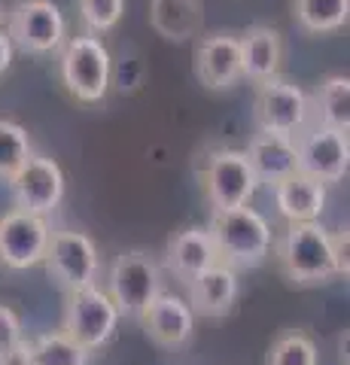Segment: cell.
<instances>
[{
	"label": "cell",
	"instance_id": "obj_14",
	"mask_svg": "<svg viewBox=\"0 0 350 365\" xmlns=\"http://www.w3.org/2000/svg\"><path fill=\"white\" fill-rule=\"evenodd\" d=\"M195 319L198 317L186 299H180L174 292H159L155 302L140 314V326L153 344L165 350H180L195 335Z\"/></svg>",
	"mask_w": 350,
	"mask_h": 365
},
{
	"label": "cell",
	"instance_id": "obj_4",
	"mask_svg": "<svg viewBox=\"0 0 350 365\" xmlns=\"http://www.w3.org/2000/svg\"><path fill=\"white\" fill-rule=\"evenodd\" d=\"M201 192L210 210H232L250 204L259 180L250 168V158L244 150H232V146H217L205 155L198 170Z\"/></svg>",
	"mask_w": 350,
	"mask_h": 365
},
{
	"label": "cell",
	"instance_id": "obj_13",
	"mask_svg": "<svg viewBox=\"0 0 350 365\" xmlns=\"http://www.w3.org/2000/svg\"><path fill=\"white\" fill-rule=\"evenodd\" d=\"M195 76L210 91H225L244 79L241 71V37L232 31L207 34L195 46Z\"/></svg>",
	"mask_w": 350,
	"mask_h": 365
},
{
	"label": "cell",
	"instance_id": "obj_5",
	"mask_svg": "<svg viewBox=\"0 0 350 365\" xmlns=\"http://www.w3.org/2000/svg\"><path fill=\"white\" fill-rule=\"evenodd\" d=\"M107 295L119 307V317L140 319L162 289V268L146 250H125L107 268Z\"/></svg>",
	"mask_w": 350,
	"mask_h": 365
},
{
	"label": "cell",
	"instance_id": "obj_20",
	"mask_svg": "<svg viewBox=\"0 0 350 365\" xmlns=\"http://www.w3.org/2000/svg\"><path fill=\"white\" fill-rule=\"evenodd\" d=\"M150 25L165 40L186 43L198 37L205 25V4L201 0H150Z\"/></svg>",
	"mask_w": 350,
	"mask_h": 365
},
{
	"label": "cell",
	"instance_id": "obj_29",
	"mask_svg": "<svg viewBox=\"0 0 350 365\" xmlns=\"http://www.w3.org/2000/svg\"><path fill=\"white\" fill-rule=\"evenodd\" d=\"M13 40H9L6 34V25H4V16H0V76L9 71V64H13Z\"/></svg>",
	"mask_w": 350,
	"mask_h": 365
},
{
	"label": "cell",
	"instance_id": "obj_21",
	"mask_svg": "<svg viewBox=\"0 0 350 365\" xmlns=\"http://www.w3.org/2000/svg\"><path fill=\"white\" fill-rule=\"evenodd\" d=\"M311 113L320 125L347 131L350 128V79L347 73H329L311 98Z\"/></svg>",
	"mask_w": 350,
	"mask_h": 365
},
{
	"label": "cell",
	"instance_id": "obj_17",
	"mask_svg": "<svg viewBox=\"0 0 350 365\" xmlns=\"http://www.w3.org/2000/svg\"><path fill=\"white\" fill-rule=\"evenodd\" d=\"M217 262H220V256H217V247H213V237L207 232V225L180 228L165 247L168 271H171L174 277H180L183 283H189L195 274H201L210 265H217Z\"/></svg>",
	"mask_w": 350,
	"mask_h": 365
},
{
	"label": "cell",
	"instance_id": "obj_15",
	"mask_svg": "<svg viewBox=\"0 0 350 365\" xmlns=\"http://www.w3.org/2000/svg\"><path fill=\"white\" fill-rule=\"evenodd\" d=\"M186 287H189L186 302H189L192 311H195V317L222 319V317L232 314V307L241 295V271L217 262V265L195 274Z\"/></svg>",
	"mask_w": 350,
	"mask_h": 365
},
{
	"label": "cell",
	"instance_id": "obj_23",
	"mask_svg": "<svg viewBox=\"0 0 350 365\" xmlns=\"http://www.w3.org/2000/svg\"><path fill=\"white\" fill-rule=\"evenodd\" d=\"M88 353L76 341L58 329V332H46L31 341V362L34 365H88Z\"/></svg>",
	"mask_w": 350,
	"mask_h": 365
},
{
	"label": "cell",
	"instance_id": "obj_8",
	"mask_svg": "<svg viewBox=\"0 0 350 365\" xmlns=\"http://www.w3.org/2000/svg\"><path fill=\"white\" fill-rule=\"evenodd\" d=\"M292 140H296L299 174L317 180L323 186H335V182H341L347 177V170H350L347 131L314 122V125H304Z\"/></svg>",
	"mask_w": 350,
	"mask_h": 365
},
{
	"label": "cell",
	"instance_id": "obj_11",
	"mask_svg": "<svg viewBox=\"0 0 350 365\" xmlns=\"http://www.w3.org/2000/svg\"><path fill=\"white\" fill-rule=\"evenodd\" d=\"M6 182H9V192H13L16 207L37 213V216H49L58 210L64 201V189H67L61 165L43 153H31L28 162Z\"/></svg>",
	"mask_w": 350,
	"mask_h": 365
},
{
	"label": "cell",
	"instance_id": "obj_19",
	"mask_svg": "<svg viewBox=\"0 0 350 365\" xmlns=\"http://www.w3.org/2000/svg\"><path fill=\"white\" fill-rule=\"evenodd\" d=\"M274 207L287 222H317L326 210V186L304 174H292L274 189Z\"/></svg>",
	"mask_w": 350,
	"mask_h": 365
},
{
	"label": "cell",
	"instance_id": "obj_27",
	"mask_svg": "<svg viewBox=\"0 0 350 365\" xmlns=\"http://www.w3.org/2000/svg\"><path fill=\"white\" fill-rule=\"evenodd\" d=\"M19 341H25V335H21V319H19V314L9 304H0V353L13 350Z\"/></svg>",
	"mask_w": 350,
	"mask_h": 365
},
{
	"label": "cell",
	"instance_id": "obj_26",
	"mask_svg": "<svg viewBox=\"0 0 350 365\" xmlns=\"http://www.w3.org/2000/svg\"><path fill=\"white\" fill-rule=\"evenodd\" d=\"M86 34H107L125 16V0H76Z\"/></svg>",
	"mask_w": 350,
	"mask_h": 365
},
{
	"label": "cell",
	"instance_id": "obj_16",
	"mask_svg": "<svg viewBox=\"0 0 350 365\" xmlns=\"http://www.w3.org/2000/svg\"><path fill=\"white\" fill-rule=\"evenodd\" d=\"M247 158L259 180V186L274 189L277 182H284L287 177L299 174V155H296V140L287 134H268L256 131L247 143Z\"/></svg>",
	"mask_w": 350,
	"mask_h": 365
},
{
	"label": "cell",
	"instance_id": "obj_3",
	"mask_svg": "<svg viewBox=\"0 0 350 365\" xmlns=\"http://www.w3.org/2000/svg\"><path fill=\"white\" fill-rule=\"evenodd\" d=\"M58 76L80 104H101L113 86V55L98 34L67 37L58 49Z\"/></svg>",
	"mask_w": 350,
	"mask_h": 365
},
{
	"label": "cell",
	"instance_id": "obj_6",
	"mask_svg": "<svg viewBox=\"0 0 350 365\" xmlns=\"http://www.w3.org/2000/svg\"><path fill=\"white\" fill-rule=\"evenodd\" d=\"M13 49L28 55H52L67 40V19L55 0H19L4 16Z\"/></svg>",
	"mask_w": 350,
	"mask_h": 365
},
{
	"label": "cell",
	"instance_id": "obj_7",
	"mask_svg": "<svg viewBox=\"0 0 350 365\" xmlns=\"http://www.w3.org/2000/svg\"><path fill=\"white\" fill-rule=\"evenodd\" d=\"M119 307L113 304L104 287H83L67 292L64 307V332L88 353L101 350L119 329Z\"/></svg>",
	"mask_w": 350,
	"mask_h": 365
},
{
	"label": "cell",
	"instance_id": "obj_9",
	"mask_svg": "<svg viewBox=\"0 0 350 365\" xmlns=\"http://www.w3.org/2000/svg\"><path fill=\"white\" fill-rule=\"evenodd\" d=\"M253 122H256V131L296 137L311 122L308 91L280 76L259 83L253 98Z\"/></svg>",
	"mask_w": 350,
	"mask_h": 365
},
{
	"label": "cell",
	"instance_id": "obj_1",
	"mask_svg": "<svg viewBox=\"0 0 350 365\" xmlns=\"http://www.w3.org/2000/svg\"><path fill=\"white\" fill-rule=\"evenodd\" d=\"M271 253L284 277L296 287H323L335 277H347V232L332 235L320 220L287 222Z\"/></svg>",
	"mask_w": 350,
	"mask_h": 365
},
{
	"label": "cell",
	"instance_id": "obj_25",
	"mask_svg": "<svg viewBox=\"0 0 350 365\" xmlns=\"http://www.w3.org/2000/svg\"><path fill=\"white\" fill-rule=\"evenodd\" d=\"M320 350L314 344L311 335L304 332H284L274 338V344L268 347L265 365H317Z\"/></svg>",
	"mask_w": 350,
	"mask_h": 365
},
{
	"label": "cell",
	"instance_id": "obj_12",
	"mask_svg": "<svg viewBox=\"0 0 350 365\" xmlns=\"http://www.w3.org/2000/svg\"><path fill=\"white\" fill-rule=\"evenodd\" d=\"M49 220L28 210H6L0 213V265L9 271H28L43 265L49 247Z\"/></svg>",
	"mask_w": 350,
	"mask_h": 365
},
{
	"label": "cell",
	"instance_id": "obj_2",
	"mask_svg": "<svg viewBox=\"0 0 350 365\" xmlns=\"http://www.w3.org/2000/svg\"><path fill=\"white\" fill-rule=\"evenodd\" d=\"M207 232L222 265L235 271H250L265 265L274 247V228L250 204L232 210H210Z\"/></svg>",
	"mask_w": 350,
	"mask_h": 365
},
{
	"label": "cell",
	"instance_id": "obj_28",
	"mask_svg": "<svg viewBox=\"0 0 350 365\" xmlns=\"http://www.w3.org/2000/svg\"><path fill=\"white\" fill-rule=\"evenodd\" d=\"M0 365H34L31 362V341H19L13 350L0 353Z\"/></svg>",
	"mask_w": 350,
	"mask_h": 365
},
{
	"label": "cell",
	"instance_id": "obj_24",
	"mask_svg": "<svg viewBox=\"0 0 350 365\" xmlns=\"http://www.w3.org/2000/svg\"><path fill=\"white\" fill-rule=\"evenodd\" d=\"M34 143L25 125L0 119V182H6L31 158Z\"/></svg>",
	"mask_w": 350,
	"mask_h": 365
},
{
	"label": "cell",
	"instance_id": "obj_18",
	"mask_svg": "<svg viewBox=\"0 0 350 365\" xmlns=\"http://www.w3.org/2000/svg\"><path fill=\"white\" fill-rule=\"evenodd\" d=\"M241 37V71L244 79L253 86L268 83V79L280 76V64H284V37L271 25H253L247 28Z\"/></svg>",
	"mask_w": 350,
	"mask_h": 365
},
{
	"label": "cell",
	"instance_id": "obj_22",
	"mask_svg": "<svg viewBox=\"0 0 350 365\" xmlns=\"http://www.w3.org/2000/svg\"><path fill=\"white\" fill-rule=\"evenodd\" d=\"M292 16L304 34H335L347 25L350 0H292Z\"/></svg>",
	"mask_w": 350,
	"mask_h": 365
},
{
	"label": "cell",
	"instance_id": "obj_10",
	"mask_svg": "<svg viewBox=\"0 0 350 365\" xmlns=\"http://www.w3.org/2000/svg\"><path fill=\"white\" fill-rule=\"evenodd\" d=\"M43 265H46L49 277L58 280L67 292L95 287L101 277L98 247L86 232H76V228H58V232L49 235Z\"/></svg>",
	"mask_w": 350,
	"mask_h": 365
}]
</instances>
